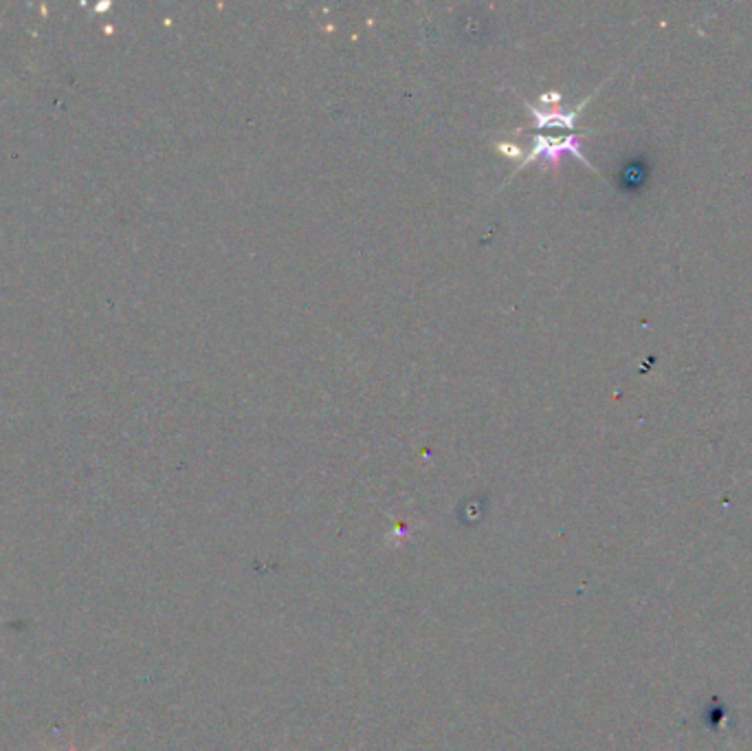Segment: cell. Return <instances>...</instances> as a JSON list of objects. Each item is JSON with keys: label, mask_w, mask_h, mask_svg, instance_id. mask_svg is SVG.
I'll return each mask as SVG.
<instances>
[{"label": "cell", "mask_w": 752, "mask_h": 751, "mask_svg": "<svg viewBox=\"0 0 752 751\" xmlns=\"http://www.w3.org/2000/svg\"><path fill=\"white\" fill-rule=\"evenodd\" d=\"M581 137L584 135H564V137H550V135H535V144H533V151L530 155L517 166V171H522L526 164H533V162H544L548 168H555L559 166L562 157L564 155H573L577 162H581L584 166H588L593 173H597V168L584 157L581 153Z\"/></svg>", "instance_id": "cell-1"}, {"label": "cell", "mask_w": 752, "mask_h": 751, "mask_svg": "<svg viewBox=\"0 0 752 751\" xmlns=\"http://www.w3.org/2000/svg\"><path fill=\"white\" fill-rule=\"evenodd\" d=\"M588 102H590V97L579 109H575V111H559V109H555V111H539V109H535L528 102H526V109H528V113H530V117H533L537 128H568L570 131V128H575L577 117H579V113L584 111V106Z\"/></svg>", "instance_id": "cell-2"}, {"label": "cell", "mask_w": 752, "mask_h": 751, "mask_svg": "<svg viewBox=\"0 0 752 751\" xmlns=\"http://www.w3.org/2000/svg\"><path fill=\"white\" fill-rule=\"evenodd\" d=\"M69 751H75V750H73V748H71V750H69ZM93 751H97V750H93Z\"/></svg>", "instance_id": "cell-3"}]
</instances>
